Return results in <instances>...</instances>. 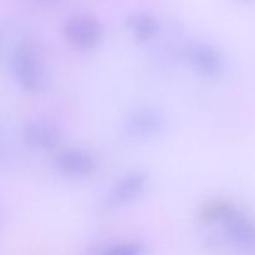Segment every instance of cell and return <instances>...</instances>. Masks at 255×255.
I'll use <instances>...</instances> for the list:
<instances>
[{
	"label": "cell",
	"mask_w": 255,
	"mask_h": 255,
	"mask_svg": "<svg viewBox=\"0 0 255 255\" xmlns=\"http://www.w3.org/2000/svg\"><path fill=\"white\" fill-rule=\"evenodd\" d=\"M62 32L69 44L80 50L95 49L104 37V26L90 14H74L65 20Z\"/></svg>",
	"instance_id": "cell-4"
},
{
	"label": "cell",
	"mask_w": 255,
	"mask_h": 255,
	"mask_svg": "<svg viewBox=\"0 0 255 255\" xmlns=\"http://www.w3.org/2000/svg\"><path fill=\"white\" fill-rule=\"evenodd\" d=\"M9 69L17 86L29 94H40L49 86V70L40 47L30 40H21L11 47Z\"/></svg>",
	"instance_id": "cell-1"
},
{
	"label": "cell",
	"mask_w": 255,
	"mask_h": 255,
	"mask_svg": "<svg viewBox=\"0 0 255 255\" xmlns=\"http://www.w3.org/2000/svg\"><path fill=\"white\" fill-rule=\"evenodd\" d=\"M54 166L62 176L70 178H84L96 171V157L84 148H64L57 151L54 158Z\"/></svg>",
	"instance_id": "cell-6"
},
{
	"label": "cell",
	"mask_w": 255,
	"mask_h": 255,
	"mask_svg": "<svg viewBox=\"0 0 255 255\" xmlns=\"http://www.w3.org/2000/svg\"><path fill=\"white\" fill-rule=\"evenodd\" d=\"M46 1H50V0H46Z\"/></svg>",
	"instance_id": "cell-10"
},
{
	"label": "cell",
	"mask_w": 255,
	"mask_h": 255,
	"mask_svg": "<svg viewBox=\"0 0 255 255\" xmlns=\"http://www.w3.org/2000/svg\"><path fill=\"white\" fill-rule=\"evenodd\" d=\"M148 187V176L143 171L132 169L121 174L110 188L107 201L112 206H127L137 202Z\"/></svg>",
	"instance_id": "cell-5"
},
{
	"label": "cell",
	"mask_w": 255,
	"mask_h": 255,
	"mask_svg": "<svg viewBox=\"0 0 255 255\" xmlns=\"http://www.w3.org/2000/svg\"><path fill=\"white\" fill-rule=\"evenodd\" d=\"M167 126V117L162 110L141 106L131 110L122 121L125 134L132 139H151L161 136Z\"/></svg>",
	"instance_id": "cell-3"
},
{
	"label": "cell",
	"mask_w": 255,
	"mask_h": 255,
	"mask_svg": "<svg viewBox=\"0 0 255 255\" xmlns=\"http://www.w3.org/2000/svg\"><path fill=\"white\" fill-rule=\"evenodd\" d=\"M125 24L139 42H148L159 31V21L157 17L146 11L131 12L125 20Z\"/></svg>",
	"instance_id": "cell-8"
},
{
	"label": "cell",
	"mask_w": 255,
	"mask_h": 255,
	"mask_svg": "<svg viewBox=\"0 0 255 255\" xmlns=\"http://www.w3.org/2000/svg\"><path fill=\"white\" fill-rule=\"evenodd\" d=\"M21 137L30 148L37 151H54L60 146L62 134L59 127L44 119H32L21 127Z\"/></svg>",
	"instance_id": "cell-7"
},
{
	"label": "cell",
	"mask_w": 255,
	"mask_h": 255,
	"mask_svg": "<svg viewBox=\"0 0 255 255\" xmlns=\"http://www.w3.org/2000/svg\"><path fill=\"white\" fill-rule=\"evenodd\" d=\"M99 255H146V248L138 242H120L105 247Z\"/></svg>",
	"instance_id": "cell-9"
},
{
	"label": "cell",
	"mask_w": 255,
	"mask_h": 255,
	"mask_svg": "<svg viewBox=\"0 0 255 255\" xmlns=\"http://www.w3.org/2000/svg\"><path fill=\"white\" fill-rule=\"evenodd\" d=\"M183 59L194 74L207 80L218 79L226 70L223 52L211 42H188L183 47Z\"/></svg>",
	"instance_id": "cell-2"
}]
</instances>
